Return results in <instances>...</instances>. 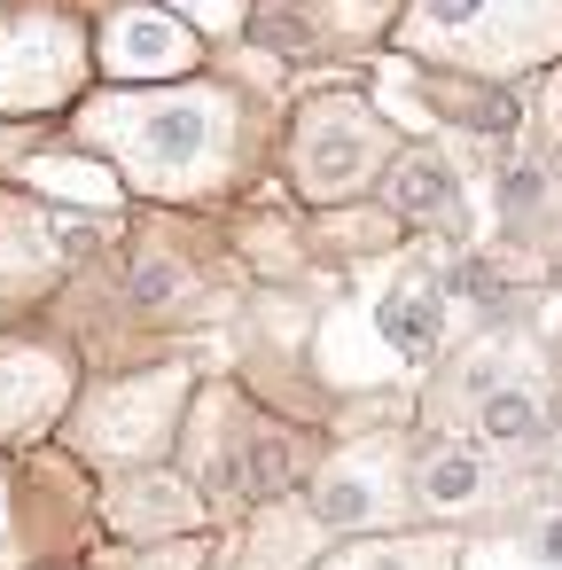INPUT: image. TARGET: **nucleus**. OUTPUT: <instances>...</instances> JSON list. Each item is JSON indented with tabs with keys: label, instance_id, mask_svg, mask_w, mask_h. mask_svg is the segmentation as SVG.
I'll return each instance as SVG.
<instances>
[{
	"label": "nucleus",
	"instance_id": "obj_7",
	"mask_svg": "<svg viewBox=\"0 0 562 570\" xmlns=\"http://www.w3.org/2000/svg\"><path fill=\"white\" fill-rule=\"evenodd\" d=\"M71 399V360L40 344H0V438H40Z\"/></svg>",
	"mask_w": 562,
	"mask_h": 570
},
{
	"label": "nucleus",
	"instance_id": "obj_17",
	"mask_svg": "<svg viewBox=\"0 0 562 570\" xmlns=\"http://www.w3.org/2000/svg\"><path fill=\"white\" fill-rule=\"evenodd\" d=\"M500 204H507V212H539V204H546V173H539V165H507V173H500Z\"/></svg>",
	"mask_w": 562,
	"mask_h": 570
},
{
	"label": "nucleus",
	"instance_id": "obj_12",
	"mask_svg": "<svg viewBox=\"0 0 562 570\" xmlns=\"http://www.w3.org/2000/svg\"><path fill=\"white\" fill-rule=\"evenodd\" d=\"M375 328H383L391 352L422 360L445 336V282H398V289H383L375 297Z\"/></svg>",
	"mask_w": 562,
	"mask_h": 570
},
{
	"label": "nucleus",
	"instance_id": "obj_3",
	"mask_svg": "<svg viewBox=\"0 0 562 570\" xmlns=\"http://www.w3.org/2000/svg\"><path fill=\"white\" fill-rule=\"evenodd\" d=\"M289 180L305 204H359L383 165H391V126L383 110L359 95V87H328V95H305L297 118H289Z\"/></svg>",
	"mask_w": 562,
	"mask_h": 570
},
{
	"label": "nucleus",
	"instance_id": "obj_18",
	"mask_svg": "<svg viewBox=\"0 0 562 570\" xmlns=\"http://www.w3.org/2000/svg\"><path fill=\"white\" fill-rule=\"evenodd\" d=\"M539 554H546V562H562V508L539 523Z\"/></svg>",
	"mask_w": 562,
	"mask_h": 570
},
{
	"label": "nucleus",
	"instance_id": "obj_13",
	"mask_svg": "<svg viewBox=\"0 0 562 570\" xmlns=\"http://www.w3.org/2000/svg\"><path fill=\"white\" fill-rule=\"evenodd\" d=\"M313 570H453V539H359Z\"/></svg>",
	"mask_w": 562,
	"mask_h": 570
},
{
	"label": "nucleus",
	"instance_id": "obj_11",
	"mask_svg": "<svg viewBox=\"0 0 562 570\" xmlns=\"http://www.w3.org/2000/svg\"><path fill=\"white\" fill-rule=\"evenodd\" d=\"M484 492H492V461L476 445H430L414 469V500L430 515H469V508H484Z\"/></svg>",
	"mask_w": 562,
	"mask_h": 570
},
{
	"label": "nucleus",
	"instance_id": "obj_4",
	"mask_svg": "<svg viewBox=\"0 0 562 570\" xmlns=\"http://www.w3.org/2000/svg\"><path fill=\"white\" fill-rule=\"evenodd\" d=\"M87 79V40L56 9H24L0 24V110H63Z\"/></svg>",
	"mask_w": 562,
	"mask_h": 570
},
{
	"label": "nucleus",
	"instance_id": "obj_8",
	"mask_svg": "<svg viewBox=\"0 0 562 570\" xmlns=\"http://www.w3.org/2000/svg\"><path fill=\"white\" fill-rule=\"evenodd\" d=\"M383 204H391V219H406V227H445V235H461V173H453L437 149H398V157L383 165Z\"/></svg>",
	"mask_w": 562,
	"mask_h": 570
},
{
	"label": "nucleus",
	"instance_id": "obj_5",
	"mask_svg": "<svg viewBox=\"0 0 562 570\" xmlns=\"http://www.w3.org/2000/svg\"><path fill=\"white\" fill-rule=\"evenodd\" d=\"M204 63V40L188 24H172L149 0H126V9L102 17L95 32V71L118 79V87H180V71Z\"/></svg>",
	"mask_w": 562,
	"mask_h": 570
},
{
	"label": "nucleus",
	"instance_id": "obj_14",
	"mask_svg": "<svg viewBox=\"0 0 562 570\" xmlns=\"http://www.w3.org/2000/svg\"><path fill=\"white\" fill-rule=\"evenodd\" d=\"M24 180H32L40 196H79V204H95V212H118V204H126L118 173H102V165H87V157H40Z\"/></svg>",
	"mask_w": 562,
	"mask_h": 570
},
{
	"label": "nucleus",
	"instance_id": "obj_10",
	"mask_svg": "<svg viewBox=\"0 0 562 570\" xmlns=\"http://www.w3.org/2000/svg\"><path fill=\"white\" fill-rule=\"evenodd\" d=\"M476 453H539L546 445V399L539 383H484L476 399Z\"/></svg>",
	"mask_w": 562,
	"mask_h": 570
},
{
	"label": "nucleus",
	"instance_id": "obj_16",
	"mask_svg": "<svg viewBox=\"0 0 562 570\" xmlns=\"http://www.w3.org/2000/svg\"><path fill=\"white\" fill-rule=\"evenodd\" d=\"M149 9H165L172 24H196V40H219V32H243L250 0H149Z\"/></svg>",
	"mask_w": 562,
	"mask_h": 570
},
{
	"label": "nucleus",
	"instance_id": "obj_2",
	"mask_svg": "<svg viewBox=\"0 0 562 570\" xmlns=\"http://www.w3.org/2000/svg\"><path fill=\"white\" fill-rule=\"evenodd\" d=\"M398 48L507 87L562 56V0H414L398 17Z\"/></svg>",
	"mask_w": 562,
	"mask_h": 570
},
{
	"label": "nucleus",
	"instance_id": "obj_15",
	"mask_svg": "<svg viewBox=\"0 0 562 570\" xmlns=\"http://www.w3.org/2000/svg\"><path fill=\"white\" fill-rule=\"evenodd\" d=\"M126 289H134V305H180V297H188V266L141 250V258L126 266Z\"/></svg>",
	"mask_w": 562,
	"mask_h": 570
},
{
	"label": "nucleus",
	"instance_id": "obj_1",
	"mask_svg": "<svg viewBox=\"0 0 562 570\" xmlns=\"http://www.w3.org/2000/svg\"><path fill=\"white\" fill-rule=\"evenodd\" d=\"M87 141L134 196H211L235 165V95L219 87H134L87 110Z\"/></svg>",
	"mask_w": 562,
	"mask_h": 570
},
{
	"label": "nucleus",
	"instance_id": "obj_9",
	"mask_svg": "<svg viewBox=\"0 0 562 570\" xmlns=\"http://www.w3.org/2000/svg\"><path fill=\"white\" fill-rule=\"evenodd\" d=\"M383 500H391V469H375L367 453H344L305 484V523L313 531H359V523H383Z\"/></svg>",
	"mask_w": 562,
	"mask_h": 570
},
{
	"label": "nucleus",
	"instance_id": "obj_6",
	"mask_svg": "<svg viewBox=\"0 0 562 570\" xmlns=\"http://www.w3.org/2000/svg\"><path fill=\"white\" fill-rule=\"evenodd\" d=\"M180 399H188V375H126V383H110V391H95V406L79 414V438H87V453H102V461H157L165 453V438H172V414H180Z\"/></svg>",
	"mask_w": 562,
	"mask_h": 570
}]
</instances>
